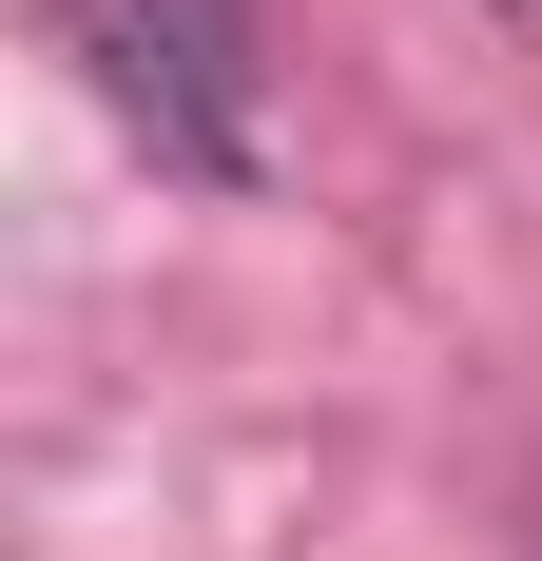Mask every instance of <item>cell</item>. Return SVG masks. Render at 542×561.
Listing matches in <instances>:
<instances>
[{"label": "cell", "instance_id": "1", "mask_svg": "<svg viewBox=\"0 0 542 561\" xmlns=\"http://www.w3.org/2000/svg\"><path fill=\"white\" fill-rule=\"evenodd\" d=\"M39 20L78 39V78H98L174 174H214V194H252V174H271V116H252V0H39Z\"/></svg>", "mask_w": 542, "mask_h": 561}]
</instances>
